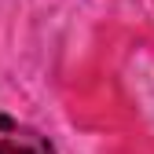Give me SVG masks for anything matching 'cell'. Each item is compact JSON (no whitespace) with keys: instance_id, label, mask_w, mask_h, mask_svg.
Here are the masks:
<instances>
[{"instance_id":"cell-1","label":"cell","mask_w":154,"mask_h":154,"mask_svg":"<svg viewBox=\"0 0 154 154\" xmlns=\"http://www.w3.org/2000/svg\"><path fill=\"white\" fill-rule=\"evenodd\" d=\"M0 154H55V147L33 125L0 114Z\"/></svg>"}]
</instances>
